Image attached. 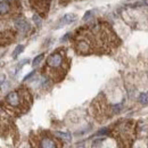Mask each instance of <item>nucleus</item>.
Returning <instances> with one entry per match:
<instances>
[{
	"instance_id": "10",
	"label": "nucleus",
	"mask_w": 148,
	"mask_h": 148,
	"mask_svg": "<svg viewBox=\"0 0 148 148\" xmlns=\"http://www.w3.org/2000/svg\"><path fill=\"white\" fill-rule=\"evenodd\" d=\"M77 18L75 14H66L65 16H63V18L60 19V25H64V24H70L74 22L75 19Z\"/></svg>"
},
{
	"instance_id": "8",
	"label": "nucleus",
	"mask_w": 148,
	"mask_h": 148,
	"mask_svg": "<svg viewBox=\"0 0 148 148\" xmlns=\"http://www.w3.org/2000/svg\"><path fill=\"white\" fill-rule=\"evenodd\" d=\"M15 27L18 30L19 32H22V33H25V32L30 31V29H31L30 24L23 18H18L15 21Z\"/></svg>"
},
{
	"instance_id": "9",
	"label": "nucleus",
	"mask_w": 148,
	"mask_h": 148,
	"mask_svg": "<svg viewBox=\"0 0 148 148\" xmlns=\"http://www.w3.org/2000/svg\"><path fill=\"white\" fill-rule=\"evenodd\" d=\"M15 38V34L12 32H0V46H6L10 43Z\"/></svg>"
},
{
	"instance_id": "18",
	"label": "nucleus",
	"mask_w": 148,
	"mask_h": 148,
	"mask_svg": "<svg viewBox=\"0 0 148 148\" xmlns=\"http://www.w3.org/2000/svg\"><path fill=\"white\" fill-rule=\"evenodd\" d=\"M34 73H36V72H31V73L29 74V75H26V76H25V79H24V81H26V80H29V79H30L31 76H33V75H34Z\"/></svg>"
},
{
	"instance_id": "15",
	"label": "nucleus",
	"mask_w": 148,
	"mask_h": 148,
	"mask_svg": "<svg viewBox=\"0 0 148 148\" xmlns=\"http://www.w3.org/2000/svg\"><path fill=\"white\" fill-rule=\"evenodd\" d=\"M33 21L36 22V24H37L38 26H40V25H41V18L38 16L37 14H36V15H33Z\"/></svg>"
},
{
	"instance_id": "12",
	"label": "nucleus",
	"mask_w": 148,
	"mask_h": 148,
	"mask_svg": "<svg viewBox=\"0 0 148 148\" xmlns=\"http://www.w3.org/2000/svg\"><path fill=\"white\" fill-rule=\"evenodd\" d=\"M139 101L141 104H147L148 103V93H141L139 96Z\"/></svg>"
},
{
	"instance_id": "16",
	"label": "nucleus",
	"mask_w": 148,
	"mask_h": 148,
	"mask_svg": "<svg viewBox=\"0 0 148 148\" xmlns=\"http://www.w3.org/2000/svg\"><path fill=\"white\" fill-rule=\"evenodd\" d=\"M91 15H92V12H87L86 15L83 16V21H88L89 17H91Z\"/></svg>"
},
{
	"instance_id": "3",
	"label": "nucleus",
	"mask_w": 148,
	"mask_h": 148,
	"mask_svg": "<svg viewBox=\"0 0 148 148\" xmlns=\"http://www.w3.org/2000/svg\"><path fill=\"white\" fill-rule=\"evenodd\" d=\"M67 67H69V64L66 60L65 51L62 49L51 54L47 59L48 75L55 81H59L64 77L67 71Z\"/></svg>"
},
{
	"instance_id": "5",
	"label": "nucleus",
	"mask_w": 148,
	"mask_h": 148,
	"mask_svg": "<svg viewBox=\"0 0 148 148\" xmlns=\"http://www.w3.org/2000/svg\"><path fill=\"white\" fill-rule=\"evenodd\" d=\"M21 5L17 0H2L0 1V19L12 18L19 15Z\"/></svg>"
},
{
	"instance_id": "19",
	"label": "nucleus",
	"mask_w": 148,
	"mask_h": 148,
	"mask_svg": "<svg viewBox=\"0 0 148 148\" xmlns=\"http://www.w3.org/2000/svg\"><path fill=\"white\" fill-rule=\"evenodd\" d=\"M71 37V33H67V34H65V37L62 38V41H65V40H67L69 38Z\"/></svg>"
},
{
	"instance_id": "14",
	"label": "nucleus",
	"mask_w": 148,
	"mask_h": 148,
	"mask_svg": "<svg viewBox=\"0 0 148 148\" xmlns=\"http://www.w3.org/2000/svg\"><path fill=\"white\" fill-rule=\"evenodd\" d=\"M56 134H58L59 137L66 139V140H71V136L69 133H65V132H56Z\"/></svg>"
},
{
	"instance_id": "7",
	"label": "nucleus",
	"mask_w": 148,
	"mask_h": 148,
	"mask_svg": "<svg viewBox=\"0 0 148 148\" xmlns=\"http://www.w3.org/2000/svg\"><path fill=\"white\" fill-rule=\"evenodd\" d=\"M51 0H30V3L34 10L40 15H47Z\"/></svg>"
},
{
	"instance_id": "11",
	"label": "nucleus",
	"mask_w": 148,
	"mask_h": 148,
	"mask_svg": "<svg viewBox=\"0 0 148 148\" xmlns=\"http://www.w3.org/2000/svg\"><path fill=\"white\" fill-rule=\"evenodd\" d=\"M43 57H45V55H43V54H41V55L37 56V57L34 58V60L32 62V65H33V66H37V65H39V64L41 63V60L43 59Z\"/></svg>"
},
{
	"instance_id": "13",
	"label": "nucleus",
	"mask_w": 148,
	"mask_h": 148,
	"mask_svg": "<svg viewBox=\"0 0 148 148\" xmlns=\"http://www.w3.org/2000/svg\"><path fill=\"white\" fill-rule=\"evenodd\" d=\"M23 49H24V47H23V46H21V45L17 46V47H16V49H15V51H14V54H13V57H14V58H16V57H17V56L23 51Z\"/></svg>"
},
{
	"instance_id": "1",
	"label": "nucleus",
	"mask_w": 148,
	"mask_h": 148,
	"mask_svg": "<svg viewBox=\"0 0 148 148\" xmlns=\"http://www.w3.org/2000/svg\"><path fill=\"white\" fill-rule=\"evenodd\" d=\"M119 43V39L107 24H93L80 29L74 39V47L79 54L87 55L108 51Z\"/></svg>"
},
{
	"instance_id": "4",
	"label": "nucleus",
	"mask_w": 148,
	"mask_h": 148,
	"mask_svg": "<svg viewBox=\"0 0 148 148\" xmlns=\"http://www.w3.org/2000/svg\"><path fill=\"white\" fill-rule=\"evenodd\" d=\"M115 137L124 147H129L132 143L133 137V123L132 122H124L115 128Z\"/></svg>"
},
{
	"instance_id": "20",
	"label": "nucleus",
	"mask_w": 148,
	"mask_h": 148,
	"mask_svg": "<svg viewBox=\"0 0 148 148\" xmlns=\"http://www.w3.org/2000/svg\"><path fill=\"white\" fill-rule=\"evenodd\" d=\"M67 1H70V0H60V2H62V3H66Z\"/></svg>"
},
{
	"instance_id": "17",
	"label": "nucleus",
	"mask_w": 148,
	"mask_h": 148,
	"mask_svg": "<svg viewBox=\"0 0 148 148\" xmlns=\"http://www.w3.org/2000/svg\"><path fill=\"white\" fill-rule=\"evenodd\" d=\"M107 133H108V129H103L97 133V136H103V134H107Z\"/></svg>"
},
{
	"instance_id": "6",
	"label": "nucleus",
	"mask_w": 148,
	"mask_h": 148,
	"mask_svg": "<svg viewBox=\"0 0 148 148\" xmlns=\"http://www.w3.org/2000/svg\"><path fill=\"white\" fill-rule=\"evenodd\" d=\"M33 148H59L60 145L48 133H41L39 136H36L32 141Z\"/></svg>"
},
{
	"instance_id": "2",
	"label": "nucleus",
	"mask_w": 148,
	"mask_h": 148,
	"mask_svg": "<svg viewBox=\"0 0 148 148\" xmlns=\"http://www.w3.org/2000/svg\"><path fill=\"white\" fill-rule=\"evenodd\" d=\"M31 103H32V99L30 93L26 89H23V88L9 92L5 98L6 108H10L16 114L25 113L31 106Z\"/></svg>"
}]
</instances>
